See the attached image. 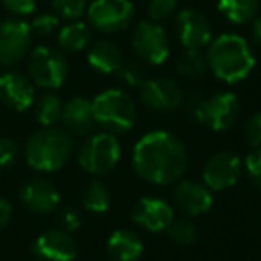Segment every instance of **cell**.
I'll return each mask as SVG.
<instances>
[{
	"label": "cell",
	"instance_id": "ffe728a7",
	"mask_svg": "<svg viewBox=\"0 0 261 261\" xmlns=\"http://www.w3.org/2000/svg\"><path fill=\"white\" fill-rule=\"evenodd\" d=\"M106 249L115 261H138L143 254V243L136 232L116 229L109 234Z\"/></svg>",
	"mask_w": 261,
	"mask_h": 261
},
{
	"label": "cell",
	"instance_id": "4dcf8cb0",
	"mask_svg": "<svg viewBox=\"0 0 261 261\" xmlns=\"http://www.w3.org/2000/svg\"><path fill=\"white\" fill-rule=\"evenodd\" d=\"M31 33L36 34V36L47 38L54 33L59 27V18L56 15H50V13H45V15H40L29 23Z\"/></svg>",
	"mask_w": 261,
	"mask_h": 261
},
{
	"label": "cell",
	"instance_id": "8d00e7d4",
	"mask_svg": "<svg viewBox=\"0 0 261 261\" xmlns=\"http://www.w3.org/2000/svg\"><path fill=\"white\" fill-rule=\"evenodd\" d=\"M59 224H61L63 231L72 232V231H77V229L81 227L83 220H81V215L77 213L75 210L66 207V210H63L61 213H59Z\"/></svg>",
	"mask_w": 261,
	"mask_h": 261
},
{
	"label": "cell",
	"instance_id": "d590c367",
	"mask_svg": "<svg viewBox=\"0 0 261 261\" xmlns=\"http://www.w3.org/2000/svg\"><path fill=\"white\" fill-rule=\"evenodd\" d=\"M8 11H11L13 15L25 16L36 9V0H2Z\"/></svg>",
	"mask_w": 261,
	"mask_h": 261
},
{
	"label": "cell",
	"instance_id": "52a82bcc",
	"mask_svg": "<svg viewBox=\"0 0 261 261\" xmlns=\"http://www.w3.org/2000/svg\"><path fill=\"white\" fill-rule=\"evenodd\" d=\"M29 73L34 84L47 90H56L66 81L68 63L59 50L52 47H36L29 54Z\"/></svg>",
	"mask_w": 261,
	"mask_h": 261
},
{
	"label": "cell",
	"instance_id": "603a6c76",
	"mask_svg": "<svg viewBox=\"0 0 261 261\" xmlns=\"http://www.w3.org/2000/svg\"><path fill=\"white\" fill-rule=\"evenodd\" d=\"M259 0H218V11L232 23H249L256 18Z\"/></svg>",
	"mask_w": 261,
	"mask_h": 261
},
{
	"label": "cell",
	"instance_id": "30bf717a",
	"mask_svg": "<svg viewBox=\"0 0 261 261\" xmlns=\"http://www.w3.org/2000/svg\"><path fill=\"white\" fill-rule=\"evenodd\" d=\"M31 27L18 18H9L0 23V63L6 66L15 65L25 58L31 45Z\"/></svg>",
	"mask_w": 261,
	"mask_h": 261
},
{
	"label": "cell",
	"instance_id": "277c9868",
	"mask_svg": "<svg viewBox=\"0 0 261 261\" xmlns=\"http://www.w3.org/2000/svg\"><path fill=\"white\" fill-rule=\"evenodd\" d=\"M95 122L108 133H127L136 122V106L123 90H106L91 100Z\"/></svg>",
	"mask_w": 261,
	"mask_h": 261
},
{
	"label": "cell",
	"instance_id": "d6a6232c",
	"mask_svg": "<svg viewBox=\"0 0 261 261\" xmlns=\"http://www.w3.org/2000/svg\"><path fill=\"white\" fill-rule=\"evenodd\" d=\"M243 172L247 174V177L250 179L252 185L261 188V147L259 149H254L245 158V161H243Z\"/></svg>",
	"mask_w": 261,
	"mask_h": 261
},
{
	"label": "cell",
	"instance_id": "4fadbf2b",
	"mask_svg": "<svg viewBox=\"0 0 261 261\" xmlns=\"http://www.w3.org/2000/svg\"><path fill=\"white\" fill-rule=\"evenodd\" d=\"M177 38L185 48H200L211 43V25L197 9H182L175 16Z\"/></svg>",
	"mask_w": 261,
	"mask_h": 261
},
{
	"label": "cell",
	"instance_id": "7402d4cb",
	"mask_svg": "<svg viewBox=\"0 0 261 261\" xmlns=\"http://www.w3.org/2000/svg\"><path fill=\"white\" fill-rule=\"evenodd\" d=\"M91 27L81 20L66 23L58 33V45L66 52H81L90 45Z\"/></svg>",
	"mask_w": 261,
	"mask_h": 261
},
{
	"label": "cell",
	"instance_id": "7a4b0ae2",
	"mask_svg": "<svg viewBox=\"0 0 261 261\" xmlns=\"http://www.w3.org/2000/svg\"><path fill=\"white\" fill-rule=\"evenodd\" d=\"M207 68L217 79L227 84L242 83L256 65L252 48L240 34H220L207 45Z\"/></svg>",
	"mask_w": 261,
	"mask_h": 261
},
{
	"label": "cell",
	"instance_id": "5bb4252c",
	"mask_svg": "<svg viewBox=\"0 0 261 261\" xmlns=\"http://www.w3.org/2000/svg\"><path fill=\"white\" fill-rule=\"evenodd\" d=\"M140 98L154 111H174L182 104V93L177 83L165 77L147 79L140 88Z\"/></svg>",
	"mask_w": 261,
	"mask_h": 261
},
{
	"label": "cell",
	"instance_id": "4316f807",
	"mask_svg": "<svg viewBox=\"0 0 261 261\" xmlns=\"http://www.w3.org/2000/svg\"><path fill=\"white\" fill-rule=\"evenodd\" d=\"M168 236L179 245H192L197 240V229L188 218H174L167 229Z\"/></svg>",
	"mask_w": 261,
	"mask_h": 261
},
{
	"label": "cell",
	"instance_id": "2e32d148",
	"mask_svg": "<svg viewBox=\"0 0 261 261\" xmlns=\"http://www.w3.org/2000/svg\"><path fill=\"white\" fill-rule=\"evenodd\" d=\"M174 200L188 217H199L211 210L213 192L204 182L181 181L174 190Z\"/></svg>",
	"mask_w": 261,
	"mask_h": 261
},
{
	"label": "cell",
	"instance_id": "484cf974",
	"mask_svg": "<svg viewBox=\"0 0 261 261\" xmlns=\"http://www.w3.org/2000/svg\"><path fill=\"white\" fill-rule=\"evenodd\" d=\"M63 104L59 97L52 93H45L36 102V120L45 127H52L54 123L61 122Z\"/></svg>",
	"mask_w": 261,
	"mask_h": 261
},
{
	"label": "cell",
	"instance_id": "e575fe53",
	"mask_svg": "<svg viewBox=\"0 0 261 261\" xmlns=\"http://www.w3.org/2000/svg\"><path fill=\"white\" fill-rule=\"evenodd\" d=\"M18 156V147L13 140L0 138V168L9 167Z\"/></svg>",
	"mask_w": 261,
	"mask_h": 261
},
{
	"label": "cell",
	"instance_id": "d6986e66",
	"mask_svg": "<svg viewBox=\"0 0 261 261\" xmlns=\"http://www.w3.org/2000/svg\"><path fill=\"white\" fill-rule=\"evenodd\" d=\"M61 122L66 133L72 136H88L95 127V116L91 100L84 97H75L63 106Z\"/></svg>",
	"mask_w": 261,
	"mask_h": 261
},
{
	"label": "cell",
	"instance_id": "6da1fadb",
	"mask_svg": "<svg viewBox=\"0 0 261 261\" xmlns=\"http://www.w3.org/2000/svg\"><path fill=\"white\" fill-rule=\"evenodd\" d=\"M188 154L182 142L168 130H150L133 149V167L145 181L158 186L179 181L186 172Z\"/></svg>",
	"mask_w": 261,
	"mask_h": 261
},
{
	"label": "cell",
	"instance_id": "f35d334b",
	"mask_svg": "<svg viewBox=\"0 0 261 261\" xmlns=\"http://www.w3.org/2000/svg\"><path fill=\"white\" fill-rule=\"evenodd\" d=\"M252 40L257 47L261 48V16L254 18V23H252Z\"/></svg>",
	"mask_w": 261,
	"mask_h": 261
},
{
	"label": "cell",
	"instance_id": "5b68a950",
	"mask_svg": "<svg viewBox=\"0 0 261 261\" xmlns=\"http://www.w3.org/2000/svg\"><path fill=\"white\" fill-rule=\"evenodd\" d=\"M122 156V149L115 135L104 130L91 135L79 150V165L91 175H104L116 167Z\"/></svg>",
	"mask_w": 261,
	"mask_h": 261
},
{
	"label": "cell",
	"instance_id": "836d02e7",
	"mask_svg": "<svg viewBox=\"0 0 261 261\" xmlns=\"http://www.w3.org/2000/svg\"><path fill=\"white\" fill-rule=\"evenodd\" d=\"M204 109H206V97L204 95H192L186 100V111L193 120H197L199 123L204 122Z\"/></svg>",
	"mask_w": 261,
	"mask_h": 261
},
{
	"label": "cell",
	"instance_id": "f1b7e54d",
	"mask_svg": "<svg viewBox=\"0 0 261 261\" xmlns=\"http://www.w3.org/2000/svg\"><path fill=\"white\" fill-rule=\"evenodd\" d=\"M52 8L65 20H79L86 13L88 0H52Z\"/></svg>",
	"mask_w": 261,
	"mask_h": 261
},
{
	"label": "cell",
	"instance_id": "e0dca14e",
	"mask_svg": "<svg viewBox=\"0 0 261 261\" xmlns=\"http://www.w3.org/2000/svg\"><path fill=\"white\" fill-rule=\"evenodd\" d=\"M0 100L15 111H25L34 102L33 83L18 72H6L0 75Z\"/></svg>",
	"mask_w": 261,
	"mask_h": 261
},
{
	"label": "cell",
	"instance_id": "d4e9b609",
	"mask_svg": "<svg viewBox=\"0 0 261 261\" xmlns=\"http://www.w3.org/2000/svg\"><path fill=\"white\" fill-rule=\"evenodd\" d=\"M177 72L186 79H199L207 72V58L200 48H186L177 59Z\"/></svg>",
	"mask_w": 261,
	"mask_h": 261
},
{
	"label": "cell",
	"instance_id": "83f0119b",
	"mask_svg": "<svg viewBox=\"0 0 261 261\" xmlns=\"http://www.w3.org/2000/svg\"><path fill=\"white\" fill-rule=\"evenodd\" d=\"M116 73L122 79V83L127 84V86L142 88L143 83L149 79L145 73V68H143V63L140 61H127V63L123 61Z\"/></svg>",
	"mask_w": 261,
	"mask_h": 261
},
{
	"label": "cell",
	"instance_id": "ba28073f",
	"mask_svg": "<svg viewBox=\"0 0 261 261\" xmlns=\"http://www.w3.org/2000/svg\"><path fill=\"white\" fill-rule=\"evenodd\" d=\"M86 15L95 31L113 34L130 25L135 16V6L130 0H91Z\"/></svg>",
	"mask_w": 261,
	"mask_h": 261
},
{
	"label": "cell",
	"instance_id": "9a60e30c",
	"mask_svg": "<svg viewBox=\"0 0 261 261\" xmlns=\"http://www.w3.org/2000/svg\"><path fill=\"white\" fill-rule=\"evenodd\" d=\"M33 252L45 261H73L77 257V245L70 232L52 229L34 240Z\"/></svg>",
	"mask_w": 261,
	"mask_h": 261
},
{
	"label": "cell",
	"instance_id": "1f68e13d",
	"mask_svg": "<svg viewBox=\"0 0 261 261\" xmlns=\"http://www.w3.org/2000/svg\"><path fill=\"white\" fill-rule=\"evenodd\" d=\"M243 138H245L247 145L252 149H259L261 147V111L254 113L245 123L243 129Z\"/></svg>",
	"mask_w": 261,
	"mask_h": 261
},
{
	"label": "cell",
	"instance_id": "ac0fdd59",
	"mask_svg": "<svg viewBox=\"0 0 261 261\" xmlns=\"http://www.w3.org/2000/svg\"><path fill=\"white\" fill-rule=\"evenodd\" d=\"M22 202L34 213H52L59 206V192L47 179H33L20 190Z\"/></svg>",
	"mask_w": 261,
	"mask_h": 261
},
{
	"label": "cell",
	"instance_id": "74e56055",
	"mask_svg": "<svg viewBox=\"0 0 261 261\" xmlns=\"http://www.w3.org/2000/svg\"><path fill=\"white\" fill-rule=\"evenodd\" d=\"M11 217H13L11 204H9L4 197H0V231L11 222Z\"/></svg>",
	"mask_w": 261,
	"mask_h": 261
},
{
	"label": "cell",
	"instance_id": "3957f363",
	"mask_svg": "<svg viewBox=\"0 0 261 261\" xmlns=\"http://www.w3.org/2000/svg\"><path fill=\"white\" fill-rule=\"evenodd\" d=\"M72 138L66 130L47 127L29 136L25 145V160L34 170L54 172L65 167L72 156Z\"/></svg>",
	"mask_w": 261,
	"mask_h": 261
},
{
	"label": "cell",
	"instance_id": "cb8c5ba5",
	"mask_svg": "<svg viewBox=\"0 0 261 261\" xmlns=\"http://www.w3.org/2000/svg\"><path fill=\"white\" fill-rule=\"evenodd\" d=\"M83 206L86 207L90 213H106L109 210V204H111V195H109V190L106 188V185L100 179H91L83 190Z\"/></svg>",
	"mask_w": 261,
	"mask_h": 261
},
{
	"label": "cell",
	"instance_id": "8fae6325",
	"mask_svg": "<svg viewBox=\"0 0 261 261\" xmlns=\"http://www.w3.org/2000/svg\"><path fill=\"white\" fill-rule=\"evenodd\" d=\"M174 218V207L167 200L152 195L142 197L133 210V222L150 232L167 231Z\"/></svg>",
	"mask_w": 261,
	"mask_h": 261
},
{
	"label": "cell",
	"instance_id": "44dd1931",
	"mask_svg": "<svg viewBox=\"0 0 261 261\" xmlns=\"http://www.w3.org/2000/svg\"><path fill=\"white\" fill-rule=\"evenodd\" d=\"M123 58L120 48L113 41H98L88 50V65L102 75H111L116 73L122 66Z\"/></svg>",
	"mask_w": 261,
	"mask_h": 261
},
{
	"label": "cell",
	"instance_id": "9c48e42d",
	"mask_svg": "<svg viewBox=\"0 0 261 261\" xmlns=\"http://www.w3.org/2000/svg\"><path fill=\"white\" fill-rule=\"evenodd\" d=\"M243 174V161L232 152H217L207 160L202 170V181L211 192H222L238 182Z\"/></svg>",
	"mask_w": 261,
	"mask_h": 261
},
{
	"label": "cell",
	"instance_id": "8992f818",
	"mask_svg": "<svg viewBox=\"0 0 261 261\" xmlns=\"http://www.w3.org/2000/svg\"><path fill=\"white\" fill-rule=\"evenodd\" d=\"M130 45L140 63L149 66H160L170 56V43L161 23L143 20L133 31Z\"/></svg>",
	"mask_w": 261,
	"mask_h": 261
},
{
	"label": "cell",
	"instance_id": "7c38bea8",
	"mask_svg": "<svg viewBox=\"0 0 261 261\" xmlns=\"http://www.w3.org/2000/svg\"><path fill=\"white\" fill-rule=\"evenodd\" d=\"M240 116V102L232 91H218V93L206 97V109H204V122L210 129L222 133L234 125Z\"/></svg>",
	"mask_w": 261,
	"mask_h": 261
},
{
	"label": "cell",
	"instance_id": "f546056e",
	"mask_svg": "<svg viewBox=\"0 0 261 261\" xmlns=\"http://www.w3.org/2000/svg\"><path fill=\"white\" fill-rule=\"evenodd\" d=\"M177 9V0H150L149 4V20L154 23H163L170 18Z\"/></svg>",
	"mask_w": 261,
	"mask_h": 261
}]
</instances>
